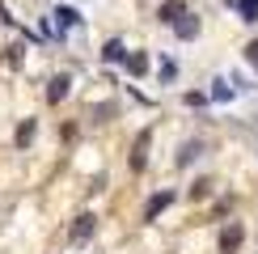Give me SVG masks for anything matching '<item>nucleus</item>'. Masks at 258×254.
<instances>
[{"label":"nucleus","mask_w":258,"mask_h":254,"mask_svg":"<svg viewBox=\"0 0 258 254\" xmlns=\"http://www.w3.org/2000/svg\"><path fill=\"white\" fill-rule=\"evenodd\" d=\"M241 237H245V229L237 225V220H233L229 229L220 233V254H237V246H241Z\"/></svg>","instance_id":"nucleus-2"},{"label":"nucleus","mask_w":258,"mask_h":254,"mask_svg":"<svg viewBox=\"0 0 258 254\" xmlns=\"http://www.w3.org/2000/svg\"><path fill=\"white\" fill-rule=\"evenodd\" d=\"M212 98H220V102H224V98H233V89H229L224 81H216V89H212Z\"/></svg>","instance_id":"nucleus-14"},{"label":"nucleus","mask_w":258,"mask_h":254,"mask_svg":"<svg viewBox=\"0 0 258 254\" xmlns=\"http://www.w3.org/2000/svg\"><path fill=\"white\" fill-rule=\"evenodd\" d=\"M233 5H237L241 21H258V0H233Z\"/></svg>","instance_id":"nucleus-11"},{"label":"nucleus","mask_w":258,"mask_h":254,"mask_svg":"<svg viewBox=\"0 0 258 254\" xmlns=\"http://www.w3.org/2000/svg\"><path fill=\"white\" fill-rule=\"evenodd\" d=\"M93 229H98V216H93V212H81V216L72 220V241H85V237H93Z\"/></svg>","instance_id":"nucleus-1"},{"label":"nucleus","mask_w":258,"mask_h":254,"mask_svg":"<svg viewBox=\"0 0 258 254\" xmlns=\"http://www.w3.org/2000/svg\"><path fill=\"white\" fill-rule=\"evenodd\" d=\"M127 68H132L136 77H144V72H148V55H144V51H132V55H127Z\"/></svg>","instance_id":"nucleus-10"},{"label":"nucleus","mask_w":258,"mask_h":254,"mask_svg":"<svg viewBox=\"0 0 258 254\" xmlns=\"http://www.w3.org/2000/svg\"><path fill=\"white\" fill-rule=\"evenodd\" d=\"M174 30H178V38H195V34H199V17L182 13V17L174 21Z\"/></svg>","instance_id":"nucleus-6"},{"label":"nucleus","mask_w":258,"mask_h":254,"mask_svg":"<svg viewBox=\"0 0 258 254\" xmlns=\"http://www.w3.org/2000/svg\"><path fill=\"white\" fill-rule=\"evenodd\" d=\"M21 51H26V47H21V42H13V47H9V64H13V68L21 64Z\"/></svg>","instance_id":"nucleus-15"},{"label":"nucleus","mask_w":258,"mask_h":254,"mask_svg":"<svg viewBox=\"0 0 258 254\" xmlns=\"http://www.w3.org/2000/svg\"><path fill=\"white\" fill-rule=\"evenodd\" d=\"M199 148H203L199 140H195V144H182V148H178V165H190V161L199 157Z\"/></svg>","instance_id":"nucleus-12"},{"label":"nucleus","mask_w":258,"mask_h":254,"mask_svg":"<svg viewBox=\"0 0 258 254\" xmlns=\"http://www.w3.org/2000/svg\"><path fill=\"white\" fill-rule=\"evenodd\" d=\"M245 59H250V64H254V68H258V38L250 42V47H245Z\"/></svg>","instance_id":"nucleus-17"},{"label":"nucleus","mask_w":258,"mask_h":254,"mask_svg":"<svg viewBox=\"0 0 258 254\" xmlns=\"http://www.w3.org/2000/svg\"><path fill=\"white\" fill-rule=\"evenodd\" d=\"M102 59H106V64H123V59H127V47H123L119 38H110V42L102 47Z\"/></svg>","instance_id":"nucleus-7"},{"label":"nucleus","mask_w":258,"mask_h":254,"mask_svg":"<svg viewBox=\"0 0 258 254\" xmlns=\"http://www.w3.org/2000/svg\"><path fill=\"white\" fill-rule=\"evenodd\" d=\"M148 144H153V132H140V136H136V148H132V169H136V174H140L144 161H148Z\"/></svg>","instance_id":"nucleus-3"},{"label":"nucleus","mask_w":258,"mask_h":254,"mask_svg":"<svg viewBox=\"0 0 258 254\" xmlns=\"http://www.w3.org/2000/svg\"><path fill=\"white\" fill-rule=\"evenodd\" d=\"M55 21H59V34H63V30L81 26V13H77V9H72V5H59V9H55Z\"/></svg>","instance_id":"nucleus-5"},{"label":"nucleus","mask_w":258,"mask_h":254,"mask_svg":"<svg viewBox=\"0 0 258 254\" xmlns=\"http://www.w3.org/2000/svg\"><path fill=\"white\" fill-rule=\"evenodd\" d=\"M208 190H212V182H195V186H190V199H203Z\"/></svg>","instance_id":"nucleus-16"},{"label":"nucleus","mask_w":258,"mask_h":254,"mask_svg":"<svg viewBox=\"0 0 258 254\" xmlns=\"http://www.w3.org/2000/svg\"><path fill=\"white\" fill-rule=\"evenodd\" d=\"M30 140H34V119H21V127H17V144L26 148Z\"/></svg>","instance_id":"nucleus-13"},{"label":"nucleus","mask_w":258,"mask_h":254,"mask_svg":"<svg viewBox=\"0 0 258 254\" xmlns=\"http://www.w3.org/2000/svg\"><path fill=\"white\" fill-rule=\"evenodd\" d=\"M169 204H174V190H157V195L148 199V208H144V220H157Z\"/></svg>","instance_id":"nucleus-4"},{"label":"nucleus","mask_w":258,"mask_h":254,"mask_svg":"<svg viewBox=\"0 0 258 254\" xmlns=\"http://www.w3.org/2000/svg\"><path fill=\"white\" fill-rule=\"evenodd\" d=\"M68 77H51V85H47V102H63L68 98Z\"/></svg>","instance_id":"nucleus-8"},{"label":"nucleus","mask_w":258,"mask_h":254,"mask_svg":"<svg viewBox=\"0 0 258 254\" xmlns=\"http://www.w3.org/2000/svg\"><path fill=\"white\" fill-rule=\"evenodd\" d=\"M182 13H186V5H182V0H165V5H161V21H165V26H174Z\"/></svg>","instance_id":"nucleus-9"}]
</instances>
